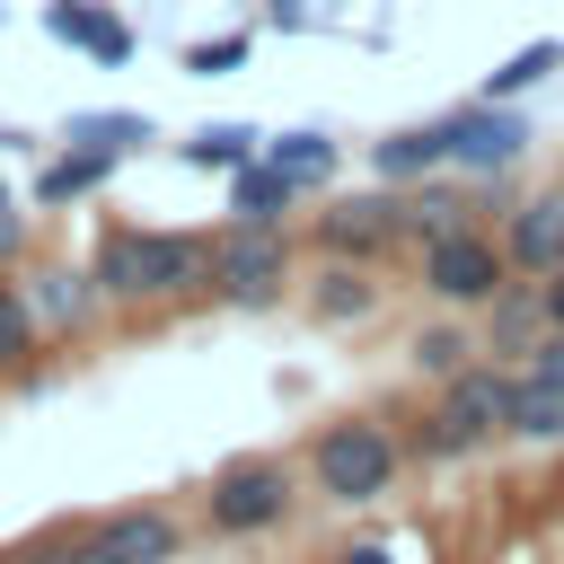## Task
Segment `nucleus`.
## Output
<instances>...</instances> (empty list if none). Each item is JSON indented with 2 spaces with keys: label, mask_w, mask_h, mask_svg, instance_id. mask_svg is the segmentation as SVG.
Wrapping results in <instances>:
<instances>
[{
  "label": "nucleus",
  "mask_w": 564,
  "mask_h": 564,
  "mask_svg": "<svg viewBox=\"0 0 564 564\" xmlns=\"http://www.w3.org/2000/svg\"><path fill=\"white\" fill-rule=\"evenodd\" d=\"M88 273L106 308H167L212 291V238L203 229H150V220H106L88 247Z\"/></svg>",
  "instance_id": "obj_1"
},
{
  "label": "nucleus",
  "mask_w": 564,
  "mask_h": 564,
  "mask_svg": "<svg viewBox=\"0 0 564 564\" xmlns=\"http://www.w3.org/2000/svg\"><path fill=\"white\" fill-rule=\"evenodd\" d=\"M494 441H511V361H467V370H449L441 388H432V405H423V423L405 432V458H423V467H458V458H476V449H494Z\"/></svg>",
  "instance_id": "obj_2"
},
{
  "label": "nucleus",
  "mask_w": 564,
  "mask_h": 564,
  "mask_svg": "<svg viewBox=\"0 0 564 564\" xmlns=\"http://www.w3.org/2000/svg\"><path fill=\"white\" fill-rule=\"evenodd\" d=\"M300 476H308L317 502H335V511H370V502H388L397 476H405V432H397L388 414H335V423L308 432Z\"/></svg>",
  "instance_id": "obj_3"
},
{
  "label": "nucleus",
  "mask_w": 564,
  "mask_h": 564,
  "mask_svg": "<svg viewBox=\"0 0 564 564\" xmlns=\"http://www.w3.org/2000/svg\"><path fill=\"white\" fill-rule=\"evenodd\" d=\"M300 511V467L291 458H220L203 485V529L212 538H273Z\"/></svg>",
  "instance_id": "obj_4"
},
{
  "label": "nucleus",
  "mask_w": 564,
  "mask_h": 564,
  "mask_svg": "<svg viewBox=\"0 0 564 564\" xmlns=\"http://www.w3.org/2000/svg\"><path fill=\"white\" fill-rule=\"evenodd\" d=\"M414 282H423V300H432V308L476 317V308H485L502 282H520V273H511V256H502V229H494V220H476V229H449V238L414 247Z\"/></svg>",
  "instance_id": "obj_5"
},
{
  "label": "nucleus",
  "mask_w": 564,
  "mask_h": 564,
  "mask_svg": "<svg viewBox=\"0 0 564 564\" xmlns=\"http://www.w3.org/2000/svg\"><path fill=\"white\" fill-rule=\"evenodd\" d=\"M291 282H300L291 229H220L212 238V300L220 308H273Z\"/></svg>",
  "instance_id": "obj_6"
},
{
  "label": "nucleus",
  "mask_w": 564,
  "mask_h": 564,
  "mask_svg": "<svg viewBox=\"0 0 564 564\" xmlns=\"http://www.w3.org/2000/svg\"><path fill=\"white\" fill-rule=\"evenodd\" d=\"M405 247V220H397V185H361V194H326L308 212V256H335V264H388Z\"/></svg>",
  "instance_id": "obj_7"
},
{
  "label": "nucleus",
  "mask_w": 564,
  "mask_h": 564,
  "mask_svg": "<svg viewBox=\"0 0 564 564\" xmlns=\"http://www.w3.org/2000/svg\"><path fill=\"white\" fill-rule=\"evenodd\" d=\"M441 132H449V176H511V167L529 159V141H538L529 115H520V106H494V97L449 106Z\"/></svg>",
  "instance_id": "obj_8"
},
{
  "label": "nucleus",
  "mask_w": 564,
  "mask_h": 564,
  "mask_svg": "<svg viewBox=\"0 0 564 564\" xmlns=\"http://www.w3.org/2000/svg\"><path fill=\"white\" fill-rule=\"evenodd\" d=\"M79 555L88 564H176L185 555V520L167 502H123V511L79 529Z\"/></svg>",
  "instance_id": "obj_9"
},
{
  "label": "nucleus",
  "mask_w": 564,
  "mask_h": 564,
  "mask_svg": "<svg viewBox=\"0 0 564 564\" xmlns=\"http://www.w3.org/2000/svg\"><path fill=\"white\" fill-rule=\"evenodd\" d=\"M511 441L520 449H564V335H546L511 370Z\"/></svg>",
  "instance_id": "obj_10"
},
{
  "label": "nucleus",
  "mask_w": 564,
  "mask_h": 564,
  "mask_svg": "<svg viewBox=\"0 0 564 564\" xmlns=\"http://www.w3.org/2000/svg\"><path fill=\"white\" fill-rule=\"evenodd\" d=\"M502 256H511L520 282H546L564 264V185H538L502 212Z\"/></svg>",
  "instance_id": "obj_11"
},
{
  "label": "nucleus",
  "mask_w": 564,
  "mask_h": 564,
  "mask_svg": "<svg viewBox=\"0 0 564 564\" xmlns=\"http://www.w3.org/2000/svg\"><path fill=\"white\" fill-rule=\"evenodd\" d=\"M44 35H53V44H70V53H88L97 70H123V62L141 53L132 18H123V9H106V0H44Z\"/></svg>",
  "instance_id": "obj_12"
},
{
  "label": "nucleus",
  "mask_w": 564,
  "mask_h": 564,
  "mask_svg": "<svg viewBox=\"0 0 564 564\" xmlns=\"http://www.w3.org/2000/svg\"><path fill=\"white\" fill-rule=\"evenodd\" d=\"M476 344H485V361H529L538 344H546V300H538V282H502L485 308H476Z\"/></svg>",
  "instance_id": "obj_13"
},
{
  "label": "nucleus",
  "mask_w": 564,
  "mask_h": 564,
  "mask_svg": "<svg viewBox=\"0 0 564 564\" xmlns=\"http://www.w3.org/2000/svg\"><path fill=\"white\" fill-rule=\"evenodd\" d=\"M300 300H308L317 326H361V317H379L388 282H379V264H335V256H317V273L300 282Z\"/></svg>",
  "instance_id": "obj_14"
},
{
  "label": "nucleus",
  "mask_w": 564,
  "mask_h": 564,
  "mask_svg": "<svg viewBox=\"0 0 564 564\" xmlns=\"http://www.w3.org/2000/svg\"><path fill=\"white\" fill-rule=\"evenodd\" d=\"M115 150H88V141H62L44 167H35V203L26 212H70V203H88V194H106L115 185Z\"/></svg>",
  "instance_id": "obj_15"
},
{
  "label": "nucleus",
  "mask_w": 564,
  "mask_h": 564,
  "mask_svg": "<svg viewBox=\"0 0 564 564\" xmlns=\"http://www.w3.org/2000/svg\"><path fill=\"white\" fill-rule=\"evenodd\" d=\"M300 185L282 176V167H264V159H247L238 176H229V194H220V212H229V229H291L300 220Z\"/></svg>",
  "instance_id": "obj_16"
},
{
  "label": "nucleus",
  "mask_w": 564,
  "mask_h": 564,
  "mask_svg": "<svg viewBox=\"0 0 564 564\" xmlns=\"http://www.w3.org/2000/svg\"><path fill=\"white\" fill-rule=\"evenodd\" d=\"M370 176H379V185L449 176V132H441V115H432V123H397V132H379V141H370Z\"/></svg>",
  "instance_id": "obj_17"
},
{
  "label": "nucleus",
  "mask_w": 564,
  "mask_h": 564,
  "mask_svg": "<svg viewBox=\"0 0 564 564\" xmlns=\"http://www.w3.org/2000/svg\"><path fill=\"white\" fill-rule=\"evenodd\" d=\"M26 300H35V326H53V335H79L106 308V291H97L88 264H35L26 273Z\"/></svg>",
  "instance_id": "obj_18"
},
{
  "label": "nucleus",
  "mask_w": 564,
  "mask_h": 564,
  "mask_svg": "<svg viewBox=\"0 0 564 564\" xmlns=\"http://www.w3.org/2000/svg\"><path fill=\"white\" fill-rule=\"evenodd\" d=\"M264 167H282L300 194H326L335 167H344V141L326 123H291V132H264Z\"/></svg>",
  "instance_id": "obj_19"
},
{
  "label": "nucleus",
  "mask_w": 564,
  "mask_h": 564,
  "mask_svg": "<svg viewBox=\"0 0 564 564\" xmlns=\"http://www.w3.org/2000/svg\"><path fill=\"white\" fill-rule=\"evenodd\" d=\"M476 352H485V344H476V326H467V317H449V308H441L432 326H414V335H405V370H414V379H432V388H441L449 370H467Z\"/></svg>",
  "instance_id": "obj_20"
},
{
  "label": "nucleus",
  "mask_w": 564,
  "mask_h": 564,
  "mask_svg": "<svg viewBox=\"0 0 564 564\" xmlns=\"http://www.w3.org/2000/svg\"><path fill=\"white\" fill-rule=\"evenodd\" d=\"M176 159L185 167H212V176H238L247 159H264V132L256 123H203V132L176 141Z\"/></svg>",
  "instance_id": "obj_21"
},
{
  "label": "nucleus",
  "mask_w": 564,
  "mask_h": 564,
  "mask_svg": "<svg viewBox=\"0 0 564 564\" xmlns=\"http://www.w3.org/2000/svg\"><path fill=\"white\" fill-rule=\"evenodd\" d=\"M62 141H88V150L132 159V150H150V141H159V123H150V115H132V106H106V115L88 106V115H70V123H62Z\"/></svg>",
  "instance_id": "obj_22"
},
{
  "label": "nucleus",
  "mask_w": 564,
  "mask_h": 564,
  "mask_svg": "<svg viewBox=\"0 0 564 564\" xmlns=\"http://www.w3.org/2000/svg\"><path fill=\"white\" fill-rule=\"evenodd\" d=\"M546 70H564V44H555V35H538V44H520L511 62H494L476 97H494V106H520V97H529V88H538Z\"/></svg>",
  "instance_id": "obj_23"
},
{
  "label": "nucleus",
  "mask_w": 564,
  "mask_h": 564,
  "mask_svg": "<svg viewBox=\"0 0 564 564\" xmlns=\"http://www.w3.org/2000/svg\"><path fill=\"white\" fill-rule=\"evenodd\" d=\"M35 344H44V326H35L26 282H0V379H18V370L35 361Z\"/></svg>",
  "instance_id": "obj_24"
},
{
  "label": "nucleus",
  "mask_w": 564,
  "mask_h": 564,
  "mask_svg": "<svg viewBox=\"0 0 564 564\" xmlns=\"http://www.w3.org/2000/svg\"><path fill=\"white\" fill-rule=\"evenodd\" d=\"M247 53H256V26H229V35L185 44V53H176V70H194V79H229V70H247Z\"/></svg>",
  "instance_id": "obj_25"
},
{
  "label": "nucleus",
  "mask_w": 564,
  "mask_h": 564,
  "mask_svg": "<svg viewBox=\"0 0 564 564\" xmlns=\"http://www.w3.org/2000/svg\"><path fill=\"white\" fill-rule=\"evenodd\" d=\"M0 564H88V555H79V529H53L44 546H18V555H0Z\"/></svg>",
  "instance_id": "obj_26"
},
{
  "label": "nucleus",
  "mask_w": 564,
  "mask_h": 564,
  "mask_svg": "<svg viewBox=\"0 0 564 564\" xmlns=\"http://www.w3.org/2000/svg\"><path fill=\"white\" fill-rule=\"evenodd\" d=\"M18 247H26V203H18V194H9V176H0V264H9Z\"/></svg>",
  "instance_id": "obj_27"
},
{
  "label": "nucleus",
  "mask_w": 564,
  "mask_h": 564,
  "mask_svg": "<svg viewBox=\"0 0 564 564\" xmlns=\"http://www.w3.org/2000/svg\"><path fill=\"white\" fill-rule=\"evenodd\" d=\"M538 300H546V335H564V264L538 282Z\"/></svg>",
  "instance_id": "obj_28"
},
{
  "label": "nucleus",
  "mask_w": 564,
  "mask_h": 564,
  "mask_svg": "<svg viewBox=\"0 0 564 564\" xmlns=\"http://www.w3.org/2000/svg\"><path fill=\"white\" fill-rule=\"evenodd\" d=\"M335 564H397V555H388V546H379V538H361V546H344V555H335Z\"/></svg>",
  "instance_id": "obj_29"
},
{
  "label": "nucleus",
  "mask_w": 564,
  "mask_h": 564,
  "mask_svg": "<svg viewBox=\"0 0 564 564\" xmlns=\"http://www.w3.org/2000/svg\"><path fill=\"white\" fill-rule=\"evenodd\" d=\"M273 26H308V9L300 0H273Z\"/></svg>",
  "instance_id": "obj_30"
}]
</instances>
